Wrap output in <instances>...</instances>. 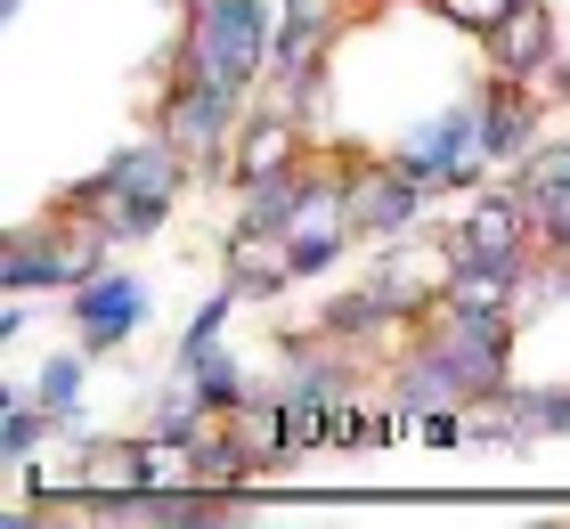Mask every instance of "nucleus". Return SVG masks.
Segmentation results:
<instances>
[{
  "instance_id": "obj_16",
  "label": "nucleus",
  "mask_w": 570,
  "mask_h": 529,
  "mask_svg": "<svg viewBox=\"0 0 570 529\" xmlns=\"http://www.w3.org/2000/svg\"><path fill=\"white\" fill-rule=\"evenodd\" d=\"M196 481H204V489H253V481H269V472H262V457L237 440V423L220 415L213 432L196 440Z\"/></svg>"
},
{
  "instance_id": "obj_19",
  "label": "nucleus",
  "mask_w": 570,
  "mask_h": 529,
  "mask_svg": "<svg viewBox=\"0 0 570 529\" xmlns=\"http://www.w3.org/2000/svg\"><path fill=\"white\" fill-rule=\"evenodd\" d=\"M237 310H245V294H237V285H228V277H220V294H213V302H204V310L188 317V334H179V359H196V351H213V342L228 334V317H237Z\"/></svg>"
},
{
  "instance_id": "obj_23",
  "label": "nucleus",
  "mask_w": 570,
  "mask_h": 529,
  "mask_svg": "<svg viewBox=\"0 0 570 529\" xmlns=\"http://www.w3.org/2000/svg\"><path fill=\"white\" fill-rule=\"evenodd\" d=\"M513 179H530V188H570V139L562 147H538L530 164H513Z\"/></svg>"
},
{
  "instance_id": "obj_26",
  "label": "nucleus",
  "mask_w": 570,
  "mask_h": 529,
  "mask_svg": "<svg viewBox=\"0 0 570 529\" xmlns=\"http://www.w3.org/2000/svg\"><path fill=\"white\" fill-rule=\"evenodd\" d=\"M351 9H367V0H351Z\"/></svg>"
},
{
  "instance_id": "obj_25",
  "label": "nucleus",
  "mask_w": 570,
  "mask_h": 529,
  "mask_svg": "<svg viewBox=\"0 0 570 529\" xmlns=\"http://www.w3.org/2000/svg\"><path fill=\"white\" fill-rule=\"evenodd\" d=\"M164 9H196V0H164Z\"/></svg>"
},
{
  "instance_id": "obj_8",
  "label": "nucleus",
  "mask_w": 570,
  "mask_h": 529,
  "mask_svg": "<svg viewBox=\"0 0 570 529\" xmlns=\"http://www.w3.org/2000/svg\"><path fill=\"white\" fill-rule=\"evenodd\" d=\"M481 155L498 172H513V164H530L538 147H547V115L554 106L538 98L530 82H505V74H481Z\"/></svg>"
},
{
  "instance_id": "obj_10",
  "label": "nucleus",
  "mask_w": 570,
  "mask_h": 529,
  "mask_svg": "<svg viewBox=\"0 0 570 529\" xmlns=\"http://www.w3.org/2000/svg\"><path fill=\"white\" fill-rule=\"evenodd\" d=\"M302 164H309V123H294L285 106H262V115H245L237 139H228L220 188H253V179H277V172H302Z\"/></svg>"
},
{
  "instance_id": "obj_22",
  "label": "nucleus",
  "mask_w": 570,
  "mask_h": 529,
  "mask_svg": "<svg viewBox=\"0 0 570 529\" xmlns=\"http://www.w3.org/2000/svg\"><path fill=\"white\" fill-rule=\"evenodd\" d=\"M513 9H522V0H432V17H440V25H456V33H473V41H481V33H498Z\"/></svg>"
},
{
  "instance_id": "obj_11",
  "label": "nucleus",
  "mask_w": 570,
  "mask_h": 529,
  "mask_svg": "<svg viewBox=\"0 0 570 529\" xmlns=\"http://www.w3.org/2000/svg\"><path fill=\"white\" fill-rule=\"evenodd\" d=\"M562 58V25L547 0H522L498 33H481V74H505V82H538Z\"/></svg>"
},
{
  "instance_id": "obj_7",
  "label": "nucleus",
  "mask_w": 570,
  "mask_h": 529,
  "mask_svg": "<svg viewBox=\"0 0 570 529\" xmlns=\"http://www.w3.org/2000/svg\"><path fill=\"white\" fill-rule=\"evenodd\" d=\"M343 204H351V236L358 245H383V236L416 228L432 196L392 164V155H343Z\"/></svg>"
},
{
  "instance_id": "obj_13",
  "label": "nucleus",
  "mask_w": 570,
  "mask_h": 529,
  "mask_svg": "<svg viewBox=\"0 0 570 529\" xmlns=\"http://www.w3.org/2000/svg\"><path fill=\"white\" fill-rule=\"evenodd\" d=\"M302 188H309V164L237 188V221H228V236H285V221L302 212Z\"/></svg>"
},
{
  "instance_id": "obj_27",
  "label": "nucleus",
  "mask_w": 570,
  "mask_h": 529,
  "mask_svg": "<svg viewBox=\"0 0 570 529\" xmlns=\"http://www.w3.org/2000/svg\"><path fill=\"white\" fill-rule=\"evenodd\" d=\"M424 9H432V0H424Z\"/></svg>"
},
{
  "instance_id": "obj_14",
  "label": "nucleus",
  "mask_w": 570,
  "mask_h": 529,
  "mask_svg": "<svg viewBox=\"0 0 570 529\" xmlns=\"http://www.w3.org/2000/svg\"><path fill=\"white\" fill-rule=\"evenodd\" d=\"M383 326H400V310L383 302L375 285H358V294H343V302H326V310H318V334H326V342H343V351H358V359H367L375 342H383Z\"/></svg>"
},
{
  "instance_id": "obj_1",
  "label": "nucleus",
  "mask_w": 570,
  "mask_h": 529,
  "mask_svg": "<svg viewBox=\"0 0 570 529\" xmlns=\"http://www.w3.org/2000/svg\"><path fill=\"white\" fill-rule=\"evenodd\" d=\"M179 188H188V155H179L164 130H147L139 147H122L98 179H82V188H66L58 212L82 228H107L115 245H139V236H155L171 221Z\"/></svg>"
},
{
  "instance_id": "obj_20",
  "label": "nucleus",
  "mask_w": 570,
  "mask_h": 529,
  "mask_svg": "<svg viewBox=\"0 0 570 529\" xmlns=\"http://www.w3.org/2000/svg\"><path fill=\"white\" fill-rule=\"evenodd\" d=\"M513 188L530 196V221H538V245L547 253H570V188H530V179H513Z\"/></svg>"
},
{
  "instance_id": "obj_5",
  "label": "nucleus",
  "mask_w": 570,
  "mask_h": 529,
  "mask_svg": "<svg viewBox=\"0 0 570 529\" xmlns=\"http://www.w3.org/2000/svg\"><path fill=\"white\" fill-rule=\"evenodd\" d=\"M253 115L245 90H220V82H196V74H171L164 98H155V130L188 155V172H228V139H237V123Z\"/></svg>"
},
{
  "instance_id": "obj_2",
  "label": "nucleus",
  "mask_w": 570,
  "mask_h": 529,
  "mask_svg": "<svg viewBox=\"0 0 570 529\" xmlns=\"http://www.w3.org/2000/svg\"><path fill=\"white\" fill-rule=\"evenodd\" d=\"M269 58H277V0H196L171 41V74H196V82L245 98H262Z\"/></svg>"
},
{
  "instance_id": "obj_12",
  "label": "nucleus",
  "mask_w": 570,
  "mask_h": 529,
  "mask_svg": "<svg viewBox=\"0 0 570 529\" xmlns=\"http://www.w3.org/2000/svg\"><path fill=\"white\" fill-rule=\"evenodd\" d=\"M220 277L245 302H277L285 285H302L294 261H285V236H220Z\"/></svg>"
},
{
  "instance_id": "obj_6",
  "label": "nucleus",
  "mask_w": 570,
  "mask_h": 529,
  "mask_svg": "<svg viewBox=\"0 0 570 529\" xmlns=\"http://www.w3.org/2000/svg\"><path fill=\"white\" fill-rule=\"evenodd\" d=\"M449 253H456V261H473V270L530 277V261H538V221H530V196L513 188V179H489V188H473L464 221L449 228Z\"/></svg>"
},
{
  "instance_id": "obj_21",
  "label": "nucleus",
  "mask_w": 570,
  "mask_h": 529,
  "mask_svg": "<svg viewBox=\"0 0 570 529\" xmlns=\"http://www.w3.org/2000/svg\"><path fill=\"white\" fill-rule=\"evenodd\" d=\"M473 415L481 408H456V400L449 408H416V415H407V432H416L424 448H464V440H473Z\"/></svg>"
},
{
  "instance_id": "obj_3",
  "label": "nucleus",
  "mask_w": 570,
  "mask_h": 529,
  "mask_svg": "<svg viewBox=\"0 0 570 529\" xmlns=\"http://www.w3.org/2000/svg\"><path fill=\"white\" fill-rule=\"evenodd\" d=\"M107 245H115L107 228H82V221H66V212H49V228L9 236L0 285H9V294H73V285H90L98 270H115Z\"/></svg>"
},
{
  "instance_id": "obj_4",
  "label": "nucleus",
  "mask_w": 570,
  "mask_h": 529,
  "mask_svg": "<svg viewBox=\"0 0 570 529\" xmlns=\"http://www.w3.org/2000/svg\"><path fill=\"white\" fill-rule=\"evenodd\" d=\"M392 164L416 179L424 196H473L489 188V155H481V98H456V106H440V115L416 123V139H400L392 147Z\"/></svg>"
},
{
  "instance_id": "obj_24",
  "label": "nucleus",
  "mask_w": 570,
  "mask_h": 529,
  "mask_svg": "<svg viewBox=\"0 0 570 529\" xmlns=\"http://www.w3.org/2000/svg\"><path fill=\"white\" fill-rule=\"evenodd\" d=\"M24 302H33V294H9V310H0V342H17L24 326H33V310H24Z\"/></svg>"
},
{
  "instance_id": "obj_9",
  "label": "nucleus",
  "mask_w": 570,
  "mask_h": 529,
  "mask_svg": "<svg viewBox=\"0 0 570 529\" xmlns=\"http://www.w3.org/2000/svg\"><path fill=\"white\" fill-rule=\"evenodd\" d=\"M66 317H73V342H82V351H122V342L147 326V285L122 277V270H98L90 285L66 294Z\"/></svg>"
},
{
  "instance_id": "obj_17",
  "label": "nucleus",
  "mask_w": 570,
  "mask_h": 529,
  "mask_svg": "<svg viewBox=\"0 0 570 529\" xmlns=\"http://www.w3.org/2000/svg\"><path fill=\"white\" fill-rule=\"evenodd\" d=\"M58 432V415H49L33 391H0V457H9V472L17 464H33V448Z\"/></svg>"
},
{
  "instance_id": "obj_18",
  "label": "nucleus",
  "mask_w": 570,
  "mask_h": 529,
  "mask_svg": "<svg viewBox=\"0 0 570 529\" xmlns=\"http://www.w3.org/2000/svg\"><path fill=\"white\" fill-rule=\"evenodd\" d=\"M82 359H90V351H66V359H49L41 375H33V400L58 415V432H73V408H82V375H90Z\"/></svg>"
},
{
  "instance_id": "obj_15",
  "label": "nucleus",
  "mask_w": 570,
  "mask_h": 529,
  "mask_svg": "<svg viewBox=\"0 0 570 529\" xmlns=\"http://www.w3.org/2000/svg\"><path fill=\"white\" fill-rule=\"evenodd\" d=\"M179 375L196 383V400L213 408V415H237V408H253V375H245V359L237 351H196V359H179Z\"/></svg>"
}]
</instances>
